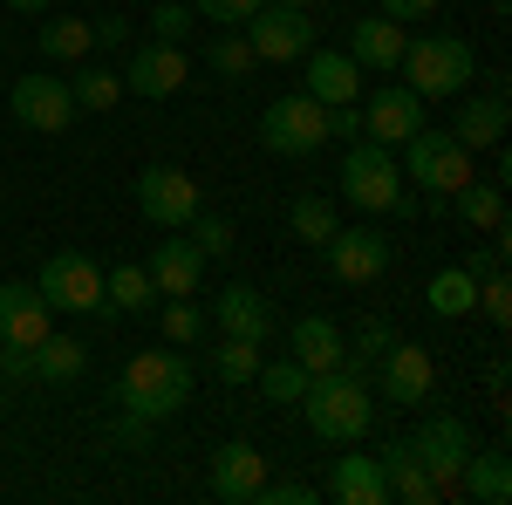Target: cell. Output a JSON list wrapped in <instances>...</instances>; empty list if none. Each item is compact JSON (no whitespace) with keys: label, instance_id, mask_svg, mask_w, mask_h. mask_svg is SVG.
<instances>
[{"label":"cell","instance_id":"cell-1","mask_svg":"<svg viewBox=\"0 0 512 505\" xmlns=\"http://www.w3.org/2000/svg\"><path fill=\"white\" fill-rule=\"evenodd\" d=\"M192 355L185 349H144L130 355V369H123L117 383V403L137 417V424H164V417H178L185 403H192Z\"/></svg>","mask_w":512,"mask_h":505},{"label":"cell","instance_id":"cell-5","mask_svg":"<svg viewBox=\"0 0 512 505\" xmlns=\"http://www.w3.org/2000/svg\"><path fill=\"white\" fill-rule=\"evenodd\" d=\"M403 178H410L417 192H431V198H451L465 178H472V151H465L451 130L417 123V130H410V144H403Z\"/></svg>","mask_w":512,"mask_h":505},{"label":"cell","instance_id":"cell-12","mask_svg":"<svg viewBox=\"0 0 512 505\" xmlns=\"http://www.w3.org/2000/svg\"><path fill=\"white\" fill-rule=\"evenodd\" d=\"M321 253H328V273L342 287H376L390 273V239L376 233V226H335V239Z\"/></svg>","mask_w":512,"mask_h":505},{"label":"cell","instance_id":"cell-14","mask_svg":"<svg viewBox=\"0 0 512 505\" xmlns=\"http://www.w3.org/2000/svg\"><path fill=\"white\" fill-rule=\"evenodd\" d=\"M424 123V96L417 89H403V82H383V89H369V110H362V137H376V144H410V130Z\"/></svg>","mask_w":512,"mask_h":505},{"label":"cell","instance_id":"cell-42","mask_svg":"<svg viewBox=\"0 0 512 505\" xmlns=\"http://www.w3.org/2000/svg\"><path fill=\"white\" fill-rule=\"evenodd\" d=\"M253 505H315V485L308 478H280V485H260Z\"/></svg>","mask_w":512,"mask_h":505},{"label":"cell","instance_id":"cell-44","mask_svg":"<svg viewBox=\"0 0 512 505\" xmlns=\"http://www.w3.org/2000/svg\"><path fill=\"white\" fill-rule=\"evenodd\" d=\"M376 14H383V21H431L437 0H376Z\"/></svg>","mask_w":512,"mask_h":505},{"label":"cell","instance_id":"cell-4","mask_svg":"<svg viewBox=\"0 0 512 505\" xmlns=\"http://www.w3.org/2000/svg\"><path fill=\"white\" fill-rule=\"evenodd\" d=\"M342 198H349L355 212H396V198H403V164H396L390 144H376V137H355L349 151H342Z\"/></svg>","mask_w":512,"mask_h":505},{"label":"cell","instance_id":"cell-16","mask_svg":"<svg viewBox=\"0 0 512 505\" xmlns=\"http://www.w3.org/2000/svg\"><path fill=\"white\" fill-rule=\"evenodd\" d=\"M55 328V308L41 301L28 280H0V342L7 349H35L41 335Z\"/></svg>","mask_w":512,"mask_h":505},{"label":"cell","instance_id":"cell-24","mask_svg":"<svg viewBox=\"0 0 512 505\" xmlns=\"http://www.w3.org/2000/svg\"><path fill=\"white\" fill-rule=\"evenodd\" d=\"M444 205H451V212H458V226L478 233V239L506 233V185H499V178H492V185H485V178H465Z\"/></svg>","mask_w":512,"mask_h":505},{"label":"cell","instance_id":"cell-11","mask_svg":"<svg viewBox=\"0 0 512 505\" xmlns=\"http://www.w3.org/2000/svg\"><path fill=\"white\" fill-rule=\"evenodd\" d=\"M192 76V62H185V48L178 41H137L130 48V62H123V96H144V103H164V96H178Z\"/></svg>","mask_w":512,"mask_h":505},{"label":"cell","instance_id":"cell-37","mask_svg":"<svg viewBox=\"0 0 512 505\" xmlns=\"http://www.w3.org/2000/svg\"><path fill=\"white\" fill-rule=\"evenodd\" d=\"M158 321H164V342H171V349H192L198 335H205V314H198V294H171Z\"/></svg>","mask_w":512,"mask_h":505},{"label":"cell","instance_id":"cell-22","mask_svg":"<svg viewBox=\"0 0 512 505\" xmlns=\"http://www.w3.org/2000/svg\"><path fill=\"white\" fill-rule=\"evenodd\" d=\"M301 62H308V96L315 103L335 110V103H355L362 96V69L349 62V48H308Z\"/></svg>","mask_w":512,"mask_h":505},{"label":"cell","instance_id":"cell-29","mask_svg":"<svg viewBox=\"0 0 512 505\" xmlns=\"http://www.w3.org/2000/svg\"><path fill=\"white\" fill-rule=\"evenodd\" d=\"M35 48L48 62H89L96 55V28H89V14H76V21H41Z\"/></svg>","mask_w":512,"mask_h":505},{"label":"cell","instance_id":"cell-31","mask_svg":"<svg viewBox=\"0 0 512 505\" xmlns=\"http://www.w3.org/2000/svg\"><path fill=\"white\" fill-rule=\"evenodd\" d=\"M82 362H89V349H82L76 335H55V328H48V335L35 342V376H41V383H55V389L76 383Z\"/></svg>","mask_w":512,"mask_h":505},{"label":"cell","instance_id":"cell-40","mask_svg":"<svg viewBox=\"0 0 512 505\" xmlns=\"http://www.w3.org/2000/svg\"><path fill=\"white\" fill-rule=\"evenodd\" d=\"M144 21H151V41H178V48H185V35H192V0H164V7H151V14H144Z\"/></svg>","mask_w":512,"mask_h":505},{"label":"cell","instance_id":"cell-19","mask_svg":"<svg viewBox=\"0 0 512 505\" xmlns=\"http://www.w3.org/2000/svg\"><path fill=\"white\" fill-rule=\"evenodd\" d=\"M376 465H383L390 499H403V505H431V499H437V478H431V465L417 458V444H410V437L383 444V451H376Z\"/></svg>","mask_w":512,"mask_h":505},{"label":"cell","instance_id":"cell-10","mask_svg":"<svg viewBox=\"0 0 512 505\" xmlns=\"http://www.w3.org/2000/svg\"><path fill=\"white\" fill-rule=\"evenodd\" d=\"M7 110H14L21 130H41V137H62L82 117L76 96H69V76H21L7 89Z\"/></svg>","mask_w":512,"mask_h":505},{"label":"cell","instance_id":"cell-38","mask_svg":"<svg viewBox=\"0 0 512 505\" xmlns=\"http://www.w3.org/2000/svg\"><path fill=\"white\" fill-rule=\"evenodd\" d=\"M253 383H260V396H267V403H301V389H308V369L287 355V362H260V376H253Z\"/></svg>","mask_w":512,"mask_h":505},{"label":"cell","instance_id":"cell-25","mask_svg":"<svg viewBox=\"0 0 512 505\" xmlns=\"http://www.w3.org/2000/svg\"><path fill=\"white\" fill-rule=\"evenodd\" d=\"M403 21H383V14H376V21H355L349 28V62L355 69H369V76H390L396 62H403Z\"/></svg>","mask_w":512,"mask_h":505},{"label":"cell","instance_id":"cell-18","mask_svg":"<svg viewBox=\"0 0 512 505\" xmlns=\"http://www.w3.org/2000/svg\"><path fill=\"white\" fill-rule=\"evenodd\" d=\"M212 321H219V335H239V342H260V349H267V335H274V301H267L260 287L233 280V287L212 301Z\"/></svg>","mask_w":512,"mask_h":505},{"label":"cell","instance_id":"cell-33","mask_svg":"<svg viewBox=\"0 0 512 505\" xmlns=\"http://www.w3.org/2000/svg\"><path fill=\"white\" fill-rule=\"evenodd\" d=\"M253 62H260V55H253V41L239 35V28H226V35L205 41V69H212L219 82H246V76H253Z\"/></svg>","mask_w":512,"mask_h":505},{"label":"cell","instance_id":"cell-45","mask_svg":"<svg viewBox=\"0 0 512 505\" xmlns=\"http://www.w3.org/2000/svg\"><path fill=\"white\" fill-rule=\"evenodd\" d=\"M89 28H96V48H130V21L123 14H96Z\"/></svg>","mask_w":512,"mask_h":505},{"label":"cell","instance_id":"cell-48","mask_svg":"<svg viewBox=\"0 0 512 505\" xmlns=\"http://www.w3.org/2000/svg\"><path fill=\"white\" fill-rule=\"evenodd\" d=\"M280 7H315V0H280Z\"/></svg>","mask_w":512,"mask_h":505},{"label":"cell","instance_id":"cell-27","mask_svg":"<svg viewBox=\"0 0 512 505\" xmlns=\"http://www.w3.org/2000/svg\"><path fill=\"white\" fill-rule=\"evenodd\" d=\"M458 492L478 505H506L512 499V465H506V451H472L465 458V478H458Z\"/></svg>","mask_w":512,"mask_h":505},{"label":"cell","instance_id":"cell-23","mask_svg":"<svg viewBox=\"0 0 512 505\" xmlns=\"http://www.w3.org/2000/svg\"><path fill=\"white\" fill-rule=\"evenodd\" d=\"M451 137H458L465 151H499V137H506V89L465 96L458 117H451Z\"/></svg>","mask_w":512,"mask_h":505},{"label":"cell","instance_id":"cell-15","mask_svg":"<svg viewBox=\"0 0 512 505\" xmlns=\"http://www.w3.org/2000/svg\"><path fill=\"white\" fill-rule=\"evenodd\" d=\"M431 389H437L431 349H417V342H390V349H383V396H390V403L417 410V403H431Z\"/></svg>","mask_w":512,"mask_h":505},{"label":"cell","instance_id":"cell-21","mask_svg":"<svg viewBox=\"0 0 512 505\" xmlns=\"http://www.w3.org/2000/svg\"><path fill=\"white\" fill-rule=\"evenodd\" d=\"M287 355H294L308 376H328V369H342L349 342H342V328H335L328 314H301V321H294V335H287Z\"/></svg>","mask_w":512,"mask_h":505},{"label":"cell","instance_id":"cell-32","mask_svg":"<svg viewBox=\"0 0 512 505\" xmlns=\"http://www.w3.org/2000/svg\"><path fill=\"white\" fill-rule=\"evenodd\" d=\"M103 301H110V314H144L158 301V287H151V273L137 267V260H123V267L103 273Z\"/></svg>","mask_w":512,"mask_h":505},{"label":"cell","instance_id":"cell-36","mask_svg":"<svg viewBox=\"0 0 512 505\" xmlns=\"http://www.w3.org/2000/svg\"><path fill=\"white\" fill-rule=\"evenodd\" d=\"M287 226L308 239V246H328L342 219H335V205H328V198H294V205H287Z\"/></svg>","mask_w":512,"mask_h":505},{"label":"cell","instance_id":"cell-2","mask_svg":"<svg viewBox=\"0 0 512 505\" xmlns=\"http://www.w3.org/2000/svg\"><path fill=\"white\" fill-rule=\"evenodd\" d=\"M301 410H308V430L321 444H362L369 424H376V403H369V383L355 369H328V376H308L301 389Z\"/></svg>","mask_w":512,"mask_h":505},{"label":"cell","instance_id":"cell-28","mask_svg":"<svg viewBox=\"0 0 512 505\" xmlns=\"http://www.w3.org/2000/svg\"><path fill=\"white\" fill-rule=\"evenodd\" d=\"M424 308H431L437 321H465V314L478 308V280H472L465 267L431 273V287H424Z\"/></svg>","mask_w":512,"mask_h":505},{"label":"cell","instance_id":"cell-46","mask_svg":"<svg viewBox=\"0 0 512 505\" xmlns=\"http://www.w3.org/2000/svg\"><path fill=\"white\" fill-rule=\"evenodd\" d=\"M328 137H342V144H355V137H362V117H355V103H335V110H328Z\"/></svg>","mask_w":512,"mask_h":505},{"label":"cell","instance_id":"cell-30","mask_svg":"<svg viewBox=\"0 0 512 505\" xmlns=\"http://www.w3.org/2000/svg\"><path fill=\"white\" fill-rule=\"evenodd\" d=\"M69 96H76V110H117L123 103V69H110V62H82L76 76H69Z\"/></svg>","mask_w":512,"mask_h":505},{"label":"cell","instance_id":"cell-41","mask_svg":"<svg viewBox=\"0 0 512 505\" xmlns=\"http://www.w3.org/2000/svg\"><path fill=\"white\" fill-rule=\"evenodd\" d=\"M478 308L492 314L499 328L512 321V280H506V273H485V280H478Z\"/></svg>","mask_w":512,"mask_h":505},{"label":"cell","instance_id":"cell-9","mask_svg":"<svg viewBox=\"0 0 512 505\" xmlns=\"http://www.w3.org/2000/svg\"><path fill=\"white\" fill-rule=\"evenodd\" d=\"M239 28H246V41H253V55H260V62H301V55L315 48V21H308V7L260 0Z\"/></svg>","mask_w":512,"mask_h":505},{"label":"cell","instance_id":"cell-13","mask_svg":"<svg viewBox=\"0 0 512 505\" xmlns=\"http://www.w3.org/2000/svg\"><path fill=\"white\" fill-rule=\"evenodd\" d=\"M410 444H417V458L431 465L437 499H451V492H458V478H465V458H472V437H465V424H458V417H424Z\"/></svg>","mask_w":512,"mask_h":505},{"label":"cell","instance_id":"cell-20","mask_svg":"<svg viewBox=\"0 0 512 505\" xmlns=\"http://www.w3.org/2000/svg\"><path fill=\"white\" fill-rule=\"evenodd\" d=\"M144 273H151V287H158L164 301H171V294H198V280H205V253H198L192 239H158L151 260H144Z\"/></svg>","mask_w":512,"mask_h":505},{"label":"cell","instance_id":"cell-6","mask_svg":"<svg viewBox=\"0 0 512 505\" xmlns=\"http://www.w3.org/2000/svg\"><path fill=\"white\" fill-rule=\"evenodd\" d=\"M35 294L55 314H103V321H110V301H103V267H96L89 253H76V246H62V253H48V260H41Z\"/></svg>","mask_w":512,"mask_h":505},{"label":"cell","instance_id":"cell-8","mask_svg":"<svg viewBox=\"0 0 512 505\" xmlns=\"http://www.w3.org/2000/svg\"><path fill=\"white\" fill-rule=\"evenodd\" d=\"M198 178L192 171H178V164H144L137 171V212L151 219V226H164V233H185L198 219Z\"/></svg>","mask_w":512,"mask_h":505},{"label":"cell","instance_id":"cell-34","mask_svg":"<svg viewBox=\"0 0 512 505\" xmlns=\"http://www.w3.org/2000/svg\"><path fill=\"white\" fill-rule=\"evenodd\" d=\"M212 376H219V383H233V389H246L253 376H260V342H239V335H226V342L212 349Z\"/></svg>","mask_w":512,"mask_h":505},{"label":"cell","instance_id":"cell-7","mask_svg":"<svg viewBox=\"0 0 512 505\" xmlns=\"http://www.w3.org/2000/svg\"><path fill=\"white\" fill-rule=\"evenodd\" d=\"M260 144L274 157H315L321 144H328V103H315L308 89L274 96L267 117H260Z\"/></svg>","mask_w":512,"mask_h":505},{"label":"cell","instance_id":"cell-43","mask_svg":"<svg viewBox=\"0 0 512 505\" xmlns=\"http://www.w3.org/2000/svg\"><path fill=\"white\" fill-rule=\"evenodd\" d=\"M253 7H260V0H192V14H205V21H226V28H239Z\"/></svg>","mask_w":512,"mask_h":505},{"label":"cell","instance_id":"cell-26","mask_svg":"<svg viewBox=\"0 0 512 505\" xmlns=\"http://www.w3.org/2000/svg\"><path fill=\"white\" fill-rule=\"evenodd\" d=\"M328 499L342 505H390V485H383V465L376 458H335V478H328Z\"/></svg>","mask_w":512,"mask_h":505},{"label":"cell","instance_id":"cell-39","mask_svg":"<svg viewBox=\"0 0 512 505\" xmlns=\"http://www.w3.org/2000/svg\"><path fill=\"white\" fill-rule=\"evenodd\" d=\"M185 233H192V246L205 253V260H226V253H233V226H226L219 212H205V205H198V219L185 226Z\"/></svg>","mask_w":512,"mask_h":505},{"label":"cell","instance_id":"cell-17","mask_svg":"<svg viewBox=\"0 0 512 505\" xmlns=\"http://www.w3.org/2000/svg\"><path fill=\"white\" fill-rule=\"evenodd\" d=\"M260 485H267V458H260L246 437H233V444L212 451V499L219 505H253Z\"/></svg>","mask_w":512,"mask_h":505},{"label":"cell","instance_id":"cell-3","mask_svg":"<svg viewBox=\"0 0 512 505\" xmlns=\"http://www.w3.org/2000/svg\"><path fill=\"white\" fill-rule=\"evenodd\" d=\"M403 89H417L424 103H444V96H465L472 89V76H478V55H472V41L465 35H417V41H403Z\"/></svg>","mask_w":512,"mask_h":505},{"label":"cell","instance_id":"cell-35","mask_svg":"<svg viewBox=\"0 0 512 505\" xmlns=\"http://www.w3.org/2000/svg\"><path fill=\"white\" fill-rule=\"evenodd\" d=\"M396 342V328L383 321V314H369L362 328H355V342H349V355H342V369H355V376H369V362H383V349Z\"/></svg>","mask_w":512,"mask_h":505},{"label":"cell","instance_id":"cell-47","mask_svg":"<svg viewBox=\"0 0 512 505\" xmlns=\"http://www.w3.org/2000/svg\"><path fill=\"white\" fill-rule=\"evenodd\" d=\"M7 7H14V14H48L55 0H7Z\"/></svg>","mask_w":512,"mask_h":505}]
</instances>
